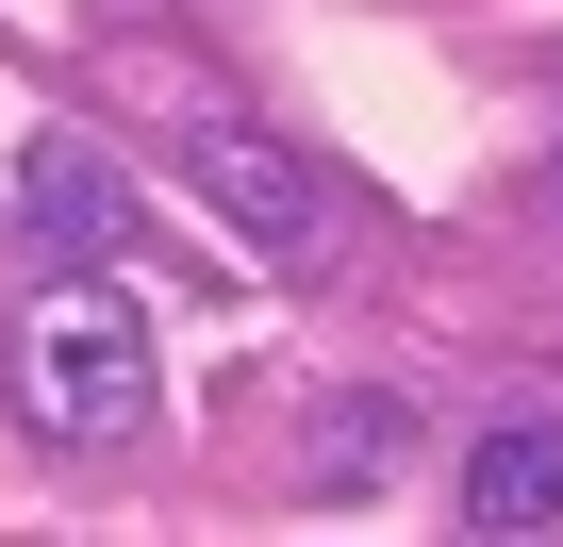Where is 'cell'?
<instances>
[{
  "mask_svg": "<svg viewBox=\"0 0 563 547\" xmlns=\"http://www.w3.org/2000/svg\"><path fill=\"white\" fill-rule=\"evenodd\" d=\"M0 398H18L51 448H117L150 415V316L100 283V265H51V283L18 299V332H0Z\"/></svg>",
  "mask_w": 563,
  "mask_h": 547,
  "instance_id": "obj_1",
  "label": "cell"
},
{
  "mask_svg": "<svg viewBox=\"0 0 563 547\" xmlns=\"http://www.w3.org/2000/svg\"><path fill=\"white\" fill-rule=\"evenodd\" d=\"M183 166H199V199L265 249V265H316L332 249V183L282 150V133H249V117H216V133H183Z\"/></svg>",
  "mask_w": 563,
  "mask_h": 547,
  "instance_id": "obj_2",
  "label": "cell"
},
{
  "mask_svg": "<svg viewBox=\"0 0 563 547\" xmlns=\"http://www.w3.org/2000/svg\"><path fill=\"white\" fill-rule=\"evenodd\" d=\"M18 216H34V249L51 265H133V166L100 150V133H34V166H18Z\"/></svg>",
  "mask_w": 563,
  "mask_h": 547,
  "instance_id": "obj_3",
  "label": "cell"
},
{
  "mask_svg": "<svg viewBox=\"0 0 563 547\" xmlns=\"http://www.w3.org/2000/svg\"><path fill=\"white\" fill-rule=\"evenodd\" d=\"M464 530H563V415H514L464 448Z\"/></svg>",
  "mask_w": 563,
  "mask_h": 547,
  "instance_id": "obj_4",
  "label": "cell"
},
{
  "mask_svg": "<svg viewBox=\"0 0 563 547\" xmlns=\"http://www.w3.org/2000/svg\"><path fill=\"white\" fill-rule=\"evenodd\" d=\"M299 464H316V497L398 481V464H415V398H398V382H332V415H316V448H299Z\"/></svg>",
  "mask_w": 563,
  "mask_h": 547,
  "instance_id": "obj_5",
  "label": "cell"
},
{
  "mask_svg": "<svg viewBox=\"0 0 563 547\" xmlns=\"http://www.w3.org/2000/svg\"><path fill=\"white\" fill-rule=\"evenodd\" d=\"M547 216H563V166H547Z\"/></svg>",
  "mask_w": 563,
  "mask_h": 547,
  "instance_id": "obj_6",
  "label": "cell"
}]
</instances>
